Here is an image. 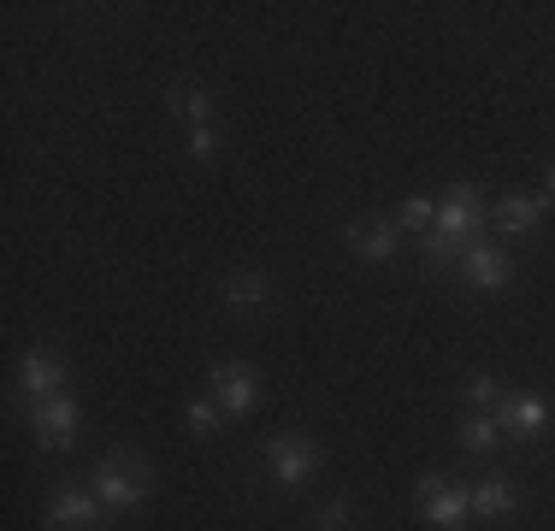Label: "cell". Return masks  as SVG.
Returning a JSON list of instances; mask_svg holds the SVG:
<instances>
[{
    "mask_svg": "<svg viewBox=\"0 0 555 531\" xmlns=\"http://www.w3.org/2000/svg\"><path fill=\"white\" fill-rule=\"evenodd\" d=\"M267 467L284 490H296V484H308L313 467H320V443H313L308 431H278V437H267Z\"/></svg>",
    "mask_w": 555,
    "mask_h": 531,
    "instance_id": "3",
    "label": "cell"
},
{
    "mask_svg": "<svg viewBox=\"0 0 555 531\" xmlns=\"http://www.w3.org/2000/svg\"><path fill=\"white\" fill-rule=\"evenodd\" d=\"M224 301H231V308H267L272 284L260 272H236V277H224Z\"/></svg>",
    "mask_w": 555,
    "mask_h": 531,
    "instance_id": "15",
    "label": "cell"
},
{
    "mask_svg": "<svg viewBox=\"0 0 555 531\" xmlns=\"http://www.w3.org/2000/svg\"><path fill=\"white\" fill-rule=\"evenodd\" d=\"M77 425H83V407L72 402V396H48V402H30V431L42 449H65L77 437Z\"/></svg>",
    "mask_w": 555,
    "mask_h": 531,
    "instance_id": "5",
    "label": "cell"
},
{
    "mask_svg": "<svg viewBox=\"0 0 555 531\" xmlns=\"http://www.w3.org/2000/svg\"><path fill=\"white\" fill-rule=\"evenodd\" d=\"M396 219H402V224H431V219H438V202H431V195H408Z\"/></svg>",
    "mask_w": 555,
    "mask_h": 531,
    "instance_id": "19",
    "label": "cell"
},
{
    "mask_svg": "<svg viewBox=\"0 0 555 531\" xmlns=\"http://www.w3.org/2000/svg\"><path fill=\"white\" fill-rule=\"evenodd\" d=\"M18 384L30 390V402H48V396H60V390H65V366L54 361V354H24Z\"/></svg>",
    "mask_w": 555,
    "mask_h": 531,
    "instance_id": "11",
    "label": "cell"
},
{
    "mask_svg": "<svg viewBox=\"0 0 555 531\" xmlns=\"http://www.w3.org/2000/svg\"><path fill=\"white\" fill-rule=\"evenodd\" d=\"M485 231V195L479 183H449L443 202H438V231H431L426 243V260L431 266H449L455 255H467L473 243H479Z\"/></svg>",
    "mask_w": 555,
    "mask_h": 531,
    "instance_id": "1",
    "label": "cell"
},
{
    "mask_svg": "<svg viewBox=\"0 0 555 531\" xmlns=\"http://www.w3.org/2000/svg\"><path fill=\"white\" fill-rule=\"evenodd\" d=\"M550 207H555L550 195H508V202L496 207V224H502L508 236H520V231H532V224L544 219Z\"/></svg>",
    "mask_w": 555,
    "mask_h": 531,
    "instance_id": "12",
    "label": "cell"
},
{
    "mask_svg": "<svg viewBox=\"0 0 555 531\" xmlns=\"http://www.w3.org/2000/svg\"><path fill=\"white\" fill-rule=\"evenodd\" d=\"M190 154H195V159H214V154H219V130H214V125L190 130Z\"/></svg>",
    "mask_w": 555,
    "mask_h": 531,
    "instance_id": "20",
    "label": "cell"
},
{
    "mask_svg": "<svg viewBox=\"0 0 555 531\" xmlns=\"http://www.w3.org/2000/svg\"><path fill=\"white\" fill-rule=\"evenodd\" d=\"M343 520H349V508H343V502H332V508L320 514V531H337Z\"/></svg>",
    "mask_w": 555,
    "mask_h": 531,
    "instance_id": "21",
    "label": "cell"
},
{
    "mask_svg": "<svg viewBox=\"0 0 555 531\" xmlns=\"http://www.w3.org/2000/svg\"><path fill=\"white\" fill-rule=\"evenodd\" d=\"M467 396H473V402H479V414H496V407L508 402V396H502V384L491 378V372H479V378L467 384Z\"/></svg>",
    "mask_w": 555,
    "mask_h": 531,
    "instance_id": "17",
    "label": "cell"
},
{
    "mask_svg": "<svg viewBox=\"0 0 555 531\" xmlns=\"http://www.w3.org/2000/svg\"><path fill=\"white\" fill-rule=\"evenodd\" d=\"M101 496L95 490H60L54 502H48V526L54 531H101Z\"/></svg>",
    "mask_w": 555,
    "mask_h": 531,
    "instance_id": "7",
    "label": "cell"
},
{
    "mask_svg": "<svg viewBox=\"0 0 555 531\" xmlns=\"http://www.w3.org/2000/svg\"><path fill=\"white\" fill-rule=\"evenodd\" d=\"M89 490L101 496V508L107 514H130L149 502V461L142 455H125V449H113V455L95 461V472H89Z\"/></svg>",
    "mask_w": 555,
    "mask_h": 531,
    "instance_id": "2",
    "label": "cell"
},
{
    "mask_svg": "<svg viewBox=\"0 0 555 531\" xmlns=\"http://www.w3.org/2000/svg\"><path fill=\"white\" fill-rule=\"evenodd\" d=\"M414 496H420V514H426L431 526H461L473 514V490L455 484V478H443V472H426L414 484Z\"/></svg>",
    "mask_w": 555,
    "mask_h": 531,
    "instance_id": "4",
    "label": "cell"
},
{
    "mask_svg": "<svg viewBox=\"0 0 555 531\" xmlns=\"http://www.w3.org/2000/svg\"><path fill=\"white\" fill-rule=\"evenodd\" d=\"M207 384H214V402L224 407V414H248V407L260 402V372L243 366V361H219Z\"/></svg>",
    "mask_w": 555,
    "mask_h": 531,
    "instance_id": "6",
    "label": "cell"
},
{
    "mask_svg": "<svg viewBox=\"0 0 555 531\" xmlns=\"http://www.w3.org/2000/svg\"><path fill=\"white\" fill-rule=\"evenodd\" d=\"M461 443H467L473 455H491V449L502 443V425H496V414H473V419H461Z\"/></svg>",
    "mask_w": 555,
    "mask_h": 531,
    "instance_id": "16",
    "label": "cell"
},
{
    "mask_svg": "<svg viewBox=\"0 0 555 531\" xmlns=\"http://www.w3.org/2000/svg\"><path fill=\"white\" fill-rule=\"evenodd\" d=\"M461 272H467V284H473V289H502V284L514 277V260L502 255V248L473 243L467 255H461Z\"/></svg>",
    "mask_w": 555,
    "mask_h": 531,
    "instance_id": "9",
    "label": "cell"
},
{
    "mask_svg": "<svg viewBox=\"0 0 555 531\" xmlns=\"http://www.w3.org/2000/svg\"><path fill=\"white\" fill-rule=\"evenodd\" d=\"M514 502L520 496H514V484L502 472H491L479 490H473V514H479V520H502V514H514Z\"/></svg>",
    "mask_w": 555,
    "mask_h": 531,
    "instance_id": "13",
    "label": "cell"
},
{
    "mask_svg": "<svg viewBox=\"0 0 555 531\" xmlns=\"http://www.w3.org/2000/svg\"><path fill=\"white\" fill-rule=\"evenodd\" d=\"M496 425L508 437H532V431H544V425H550V402H544V396H514V402L496 407Z\"/></svg>",
    "mask_w": 555,
    "mask_h": 531,
    "instance_id": "10",
    "label": "cell"
},
{
    "mask_svg": "<svg viewBox=\"0 0 555 531\" xmlns=\"http://www.w3.org/2000/svg\"><path fill=\"white\" fill-rule=\"evenodd\" d=\"M349 248H354V260H366V266H385V260H396V224H385V219H354L349 224Z\"/></svg>",
    "mask_w": 555,
    "mask_h": 531,
    "instance_id": "8",
    "label": "cell"
},
{
    "mask_svg": "<svg viewBox=\"0 0 555 531\" xmlns=\"http://www.w3.org/2000/svg\"><path fill=\"white\" fill-rule=\"evenodd\" d=\"M219 414H224V407L214 402V396H202V402H190V431H195V437H207V431L219 425Z\"/></svg>",
    "mask_w": 555,
    "mask_h": 531,
    "instance_id": "18",
    "label": "cell"
},
{
    "mask_svg": "<svg viewBox=\"0 0 555 531\" xmlns=\"http://www.w3.org/2000/svg\"><path fill=\"white\" fill-rule=\"evenodd\" d=\"M171 113H178V118H190V125L195 130H202V125H214V95H207V89H190V83H171Z\"/></svg>",
    "mask_w": 555,
    "mask_h": 531,
    "instance_id": "14",
    "label": "cell"
},
{
    "mask_svg": "<svg viewBox=\"0 0 555 531\" xmlns=\"http://www.w3.org/2000/svg\"><path fill=\"white\" fill-rule=\"evenodd\" d=\"M544 195H550V202H555V166H550V178H544Z\"/></svg>",
    "mask_w": 555,
    "mask_h": 531,
    "instance_id": "22",
    "label": "cell"
}]
</instances>
